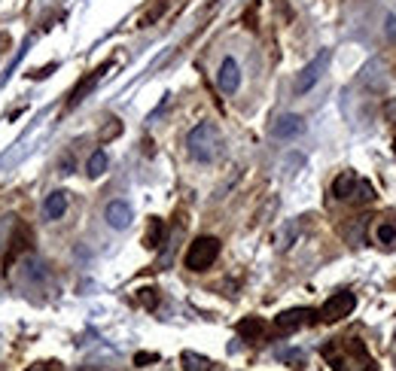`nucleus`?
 <instances>
[{"label":"nucleus","instance_id":"5","mask_svg":"<svg viewBox=\"0 0 396 371\" xmlns=\"http://www.w3.org/2000/svg\"><path fill=\"white\" fill-rule=\"evenodd\" d=\"M317 313L314 311H308V308H293V311H283L278 320H274V329L278 332H296V329H302V326H308L311 320H314Z\"/></svg>","mask_w":396,"mask_h":371},{"label":"nucleus","instance_id":"21","mask_svg":"<svg viewBox=\"0 0 396 371\" xmlns=\"http://www.w3.org/2000/svg\"><path fill=\"white\" fill-rule=\"evenodd\" d=\"M27 371H52V365L49 363H40V365H31Z\"/></svg>","mask_w":396,"mask_h":371},{"label":"nucleus","instance_id":"6","mask_svg":"<svg viewBox=\"0 0 396 371\" xmlns=\"http://www.w3.org/2000/svg\"><path fill=\"white\" fill-rule=\"evenodd\" d=\"M217 86L223 95H235L238 91V86H241V67H238L235 58H223L219 73H217Z\"/></svg>","mask_w":396,"mask_h":371},{"label":"nucleus","instance_id":"3","mask_svg":"<svg viewBox=\"0 0 396 371\" xmlns=\"http://www.w3.org/2000/svg\"><path fill=\"white\" fill-rule=\"evenodd\" d=\"M329 58H333V52H329V49H320V52L314 55V61H311L308 67L299 73L296 86H293V89H296V95H305V91H311V89L317 86L320 77H324L326 67H329Z\"/></svg>","mask_w":396,"mask_h":371},{"label":"nucleus","instance_id":"19","mask_svg":"<svg viewBox=\"0 0 396 371\" xmlns=\"http://www.w3.org/2000/svg\"><path fill=\"white\" fill-rule=\"evenodd\" d=\"M137 365H146V363H159V353H137L134 356Z\"/></svg>","mask_w":396,"mask_h":371},{"label":"nucleus","instance_id":"11","mask_svg":"<svg viewBox=\"0 0 396 371\" xmlns=\"http://www.w3.org/2000/svg\"><path fill=\"white\" fill-rule=\"evenodd\" d=\"M64 210H68V195L64 192H52L49 198H46V204H43L46 219H61Z\"/></svg>","mask_w":396,"mask_h":371},{"label":"nucleus","instance_id":"15","mask_svg":"<svg viewBox=\"0 0 396 371\" xmlns=\"http://www.w3.org/2000/svg\"><path fill=\"white\" fill-rule=\"evenodd\" d=\"M162 235H165V226H162V219H153L150 222V231H146V247L155 249L162 244Z\"/></svg>","mask_w":396,"mask_h":371},{"label":"nucleus","instance_id":"7","mask_svg":"<svg viewBox=\"0 0 396 371\" xmlns=\"http://www.w3.org/2000/svg\"><path fill=\"white\" fill-rule=\"evenodd\" d=\"M104 219H107V226L116 228V231L128 228V226H132V219H134L132 204H128V201H110L107 210H104Z\"/></svg>","mask_w":396,"mask_h":371},{"label":"nucleus","instance_id":"10","mask_svg":"<svg viewBox=\"0 0 396 371\" xmlns=\"http://www.w3.org/2000/svg\"><path fill=\"white\" fill-rule=\"evenodd\" d=\"M104 70H107V64H104V67H98L95 73H91V77L86 79V82H79V86L77 89H73V95H70V100H68V107H77L79 104V100H86V95H89V91L91 89H95L98 86V79L101 77H104Z\"/></svg>","mask_w":396,"mask_h":371},{"label":"nucleus","instance_id":"14","mask_svg":"<svg viewBox=\"0 0 396 371\" xmlns=\"http://www.w3.org/2000/svg\"><path fill=\"white\" fill-rule=\"evenodd\" d=\"M104 171H107V152H101V150L91 152V159H89V164H86V174H89L91 180H98Z\"/></svg>","mask_w":396,"mask_h":371},{"label":"nucleus","instance_id":"13","mask_svg":"<svg viewBox=\"0 0 396 371\" xmlns=\"http://www.w3.org/2000/svg\"><path fill=\"white\" fill-rule=\"evenodd\" d=\"M262 320L260 317H247V320H241L238 323V335L241 338H247V341H256V338H262Z\"/></svg>","mask_w":396,"mask_h":371},{"label":"nucleus","instance_id":"20","mask_svg":"<svg viewBox=\"0 0 396 371\" xmlns=\"http://www.w3.org/2000/svg\"><path fill=\"white\" fill-rule=\"evenodd\" d=\"M388 37L396 43V15H388Z\"/></svg>","mask_w":396,"mask_h":371},{"label":"nucleus","instance_id":"4","mask_svg":"<svg viewBox=\"0 0 396 371\" xmlns=\"http://www.w3.org/2000/svg\"><path fill=\"white\" fill-rule=\"evenodd\" d=\"M354 304H357V295L354 292H336L333 299H326V304L320 308L317 317L324 320V323H338V320H345L347 313L354 311Z\"/></svg>","mask_w":396,"mask_h":371},{"label":"nucleus","instance_id":"9","mask_svg":"<svg viewBox=\"0 0 396 371\" xmlns=\"http://www.w3.org/2000/svg\"><path fill=\"white\" fill-rule=\"evenodd\" d=\"M357 183H360V177H357L354 171H345V174H338L336 183H333V195L338 201H347V198H354V192H357Z\"/></svg>","mask_w":396,"mask_h":371},{"label":"nucleus","instance_id":"2","mask_svg":"<svg viewBox=\"0 0 396 371\" xmlns=\"http://www.w3.org/2000/svg\"><path fill=\"white\" fill-rule=\"evenodd\" d=\"M217 256H219V240L205 235V237H196L189 244L186 259H183V262H186L189 271H205V268H210L217 262Z\"/></svg>","mask_w":396,"mask_h":371},{"label":"nucleus","instance_id":"17","mask_svg":"<svg viewBox=\"0 0 396 371\" xmlns=\"http://www.w3.org/2000/svg\"><path fill=\"white\" fill-rule=\"evenodd\" d=\"M296 231H299V226H296V222H290V226L283 228V235H281V249L293 247V240H296Z\"/></svg>","mask_w":396,"mask_h":371},{"label":"nucleus","instance_id":"8","mask_svg":"<svg viewBox=\"0 0 396 371\" xmlns=\"http://www.w3.org/2000/svg\"><path fill=\"white\" fill-rule=\"evenodd\" d=\"M272 134L278 137V141H293V137L305 134V119H302V116H296V113L281 116L278 122L272 125Z\"/></svg>","mask_w":396,"mask_h":371},{"label":"nucleus","instance_id":"1","mask_svg":"<svg viewBox=\"0 0 396 371\" xmlns=\"http://www.w3.org/2000/svg\"><path fill=\"white\" fill-rule=\"evenodd\" d=\"M186 146H189V155H192L196 162L210 164L214 159H219V152H223V137H219V131H217L214 122H198V125L189 131Z\"/></svg>","mask_w":396,"mask_h":371},{"label":"nucleus","instance_id":"16","mask_svg":"<svg viewBox=\"0 0 396 371\" xmlns=\"http://www.w3.org/2000/svg\"><path fill=\"white\" fill-rule=\"evenodd\" d=\"M378 240L381 244H396V222H381L378 226Z\"/></svg>","mask_w":396,"mask_h":371},{"label":"nucleus","instance_id":"12","mask_svg":"<svg viewBox=\"0 0 396 371\" xmlns=\"http://www.w3.org/2000/svg\"><path fill=\"white\" fill-rule=\"evenodd\" d=\"M180 363H183V371H214V363H210L207 356L192 353V350H186V353L180 356Z\"/></svg>","mask_w":396,"mask_h":371},{"label":"nucleus","instance_id":"18","mask_svg":"<svg viewBox=\"0 0 396 371\" xmlns=\"http://www.w3.org/2000/svg\"><path fill=\"white\" fill-rule=\"evenodd\" d=\"M141 301L146 308H155V304H159V295H155V289H141Z\"/></svg>","mask_w":396,"mask_h":371}]
</instances>
